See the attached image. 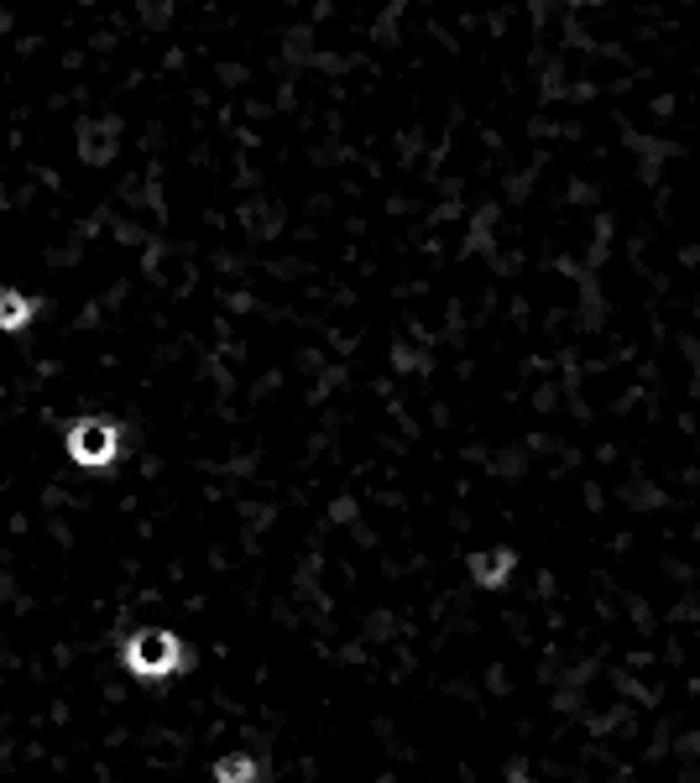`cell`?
I'll list each match as a JSON object with an SVG mask.
<instances>
[{"label":"cell","instance_id":"obj_4","mask_svg":"<svg viewBox=\"0 0 700 783\" xmlns=\"http://www.w3.org/2000/svg\"><path fill=\"white\" fill-rule=\"evenodd\" d=\"M257 779H261V763L251 752H230V758L215 763V783H257Z\"/></svg>","mask_w":700,"mask_h":783},{"label":"cell","instance_id":"obj_5","mask_svg":"<svg viewBox=\"0 0 700 783\" xmlns=\"http://www.w3.org/2000/svg\"><path fill=\"white\" fill-rule=\"evenodd\" d=\"M471 575H476V585H502L507 575H513V554H502V548L476 554V559H471Z\"/></svg>","mask_w":700,"mask_h":783},{"label":"cell","instance_id":"obj_2","mask_svg":"<svg viewBox=\"0 0 700 783\" xmlns=\"http://www.w3.org/2000/svg\"><path fill=\"white\" fill-rule=\"evenodd\" d=\"M63 444H69V460H74L79 471H105L121 455V429L111 419H74Z\"/></svg>","mask_w":700,"mask_h":783},{"label":"cell","instance_id":"obj_3","mask_svg":"<svg viewBox=\"0 0 700 783\" xmlns=\"http://www.w3.org/2000/svg\"><path fill=\"white\" fill-rule=\"evenodd\" d=\"M38 319V298L21 288H0V329L6 334H21V329Z\"/></svg>","mask_w":700,"mask_h":783},{"label":"cell","instance_id":"obj_1","mask_svg":"<svg viewBox=\"0 0 700 783\" xmlns=\"http://www.w3.org/2000/svg\"><path fill=\"white\" fill-rule=\"evenodd\" d=\"M121 663H126L136 679H173L184 669V642L163 632V627H142L121 642Z\"/></svg>","mask_w":700,"mask_h":783}]
</instances>
